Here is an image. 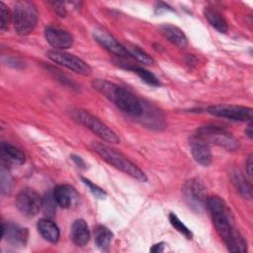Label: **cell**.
I'll return each instance as SVG.
<instances>
[{
	"instance_id": "1",
	"label": "cell",
	"mask_w": 253,
	"mask_h": 253,
	"mask_svg": "<svg viewBox=\"0 0 253 253\" xmlns=\"http://www.w3.org/2000/svg\"><path fill=\"white\" fill-rule=\"evenodd\" d=\"M92 86L106 98L112 101L123 112L133 117L142 115V103L135 95L126 89L103 79L94 80L92 82Z\"/></svg>"
},
{
	"instance_id": "2",
	"label": "cell",
	"mask_w": 253,
	"mask_h": 253,
	"mask_svg": "<svg viewBox=\"0 0 253 253\" xmlns=\"http://www.w3.org/2000/svg\"><path fill=\"white\" fill-rule=\"evenodd\" d=\"M92 149L104 161H106L108 164L112 165L113 167L119 169L120 171L124 172L125 174L140 182L147 181V177L144 174V172L118 150L100 142H93Z\"/></svg>"
},
{
	"instance_id": "3",
	"label": "cell",
	"mask_w": 253,
	"mask_h": 253,
	"mask_svg": "<svg viewBox=\"0 0 253 253\" xmlns=\"http://www.w3.org/2000/svg\"><path fill=\"white\" fill-rule=\"evenodd\" d=\"M207 208L210 211L217 233L222 240L225 241L235 229L233 225V217L229 209L227 208L225 202L217 196L208 197Z\"/></svg>"
},
{
	"instance_id": "4",
	"label": "cell",
	"mask_w": 253,
	"mask_h": 253,
	"mask_svg": "<svg viewBox=\"0 0 253 253\" xmlns=\"http://www.w3.org/2000/svg\"><path fill=\"white\" fill-rule=\"evenodd\" d=\"M12 22L16 33L20 36L31 34L38 23V10L30 1H19L12 12Z\"/></svg>"
},
{
	"instance_id": "5",
	"label": "cell",
	"mask_w": 253,
	"mask_h": 253,
	"mask_svg": "<svg viewBox=\"0 0 253 253\" xmlns=\"http://www.w3.org/2000/svg\"><path fill=\"white\" fill-rule=\"evenodd\" d=\"M73 118L79 124H81L85 127L90 129L94 134H96L102 140L109 143L120 142L119 135L106 124H104L102 121H100L98 118L91 115L90 113L83 110H78L74 112Z\"/></svg>"
},
{
	"instance_id": "6",
	"label": "cell",
	"mask_w": 253,
	"mask_h": 253,
	"mask_svg": "<svg viewBox=\"0 0 253 253\" xmlns=\"http://www.w3.org/2000/svg\"><path fill=\"white\" fill-rule=\"evenodd\" d=\"M197 135L209 144L213 143L226 150H236L239 147L238 139L227 129L218 126H201L197 131Z\"/></svg>"
},
{
	"instance_id": "7",
	"label": "cell",
	"mask_w": 253,
	"mask_h": 253,
	"mask_svg": "<svg viewBox=\"0 0 253 253\" xmlns=\"http://www.w3.org/2000/svg\"><path fill=\"white\" fill-rule=\"evenodd\" d=\"M183 197L188 207L196 212H201L207 208V192L202 182L197 179L187 181L182 189Z\"/></svg>"
},
{
	"instance_id": "8",
	"label": "cell",
	"mask_w": 253,
	"mask_h": 253,
	"mask_svg": "<svg viewBox=\"0 0 253 253\" xmlns=\"http://www.w3.org/2000/svg\"><path fill=\"white\" fill-rule=\"evenodd\" d=\"M46 55L53 62L62 65L78 74L87 76L92 72L90 65L87 64L83 59L64 50L51 49L46 52Z\"/></svg>"
},
{
	"instance_id": "9",
	"label": "cell",
	"mask_w": 253,
	"mask_h": 253,
	"mask_svg": "<svg viewBox=\"0 0 253 253\" xmlns=\"http://www.w3.org/2000/svg\"><path fill=\"white\" fill-rule=\"evenodd\" d=\"M16 208L25 216L33 217L42 208V198L33 189H23L16 197Z\"/></svg>"
},
{
	"instance_id": "10",
	"label": "cell",
	"mask_w": 253,
	"mask_h": 253,
	"mask_svg": "<svg viewBox=\"0 0 253 253\" xmlns=\"http://www.w3.org/2000/svg\"><path fill=\"white\" fill-rule=\"evenodd\" d=\"M208 113L214 117L239 122L251 121L252 119V109L238 105H212L208 108Z\"/></svg>"
},
{
	"instance_id": "11",
	"label": "cell",
	"mask_w": 253,
	"mask_h": 253,
	"mask_svg": "<svg viewBox=\"0 0 253 253\" xmlns=\"http://www.w3.org/2000/svg\"><path fill=\"white\" fill-rule=\"evenodd\" d=\"M44 38L46 42L57 50H64L71 47L73 44V37L68 32L53 26L45 28Z\"/></svg>"
},
{
	"instance_id": "12",
	"label": "cell",
	"mask_w": 253,
	"mask_h": 253,
	"mask_svg": "<svg viewBox=\"0 0 253 253\" xmlns=\"http://www.w3.org/2000/svg\"><path fill=\"white\" fill-rule=\"evenodd\" d=\"M93 35L96 42H99L108 51L114 53L117 56H122V57L130 56L128 50L108 32L104 30H95Z\"/></svg>"
},
{
	"instance_id": "13",
	"label": "cell",
	"mask_w": 253,
	"mask_h": 253,
	"mask_svg": "<svg viewBox=\"0 0 253 253\" xmlns=\"http://www.w3.org/2000/svg\"><path fill=\"white\" fill-rule=\"evenodd\" d=\"M190 148L194 159L203 166H209L211 163V152L208 142L199 135H193L190 138Z\"/></svg>"
},
{
	"instance_id": "14",
	"label": "cell",
	"mask_w": 253,
	"mask_h": 253,
	"mask_svg": "<svg viewBox=\"0 0 253 253\" xmlns=\"http://www.w3.org/2000/svg\"><path fill=\"white\" fill-rule=\"evenodd\" d=\"M29 231L27 228L14 223L2 222V238L17 246H24L27 243Z\"/></svg>"
},
{
	"instance_id": "15",
	"label": "cell",
	"mask_w": 253,
	"mask_h": 253,
	"mask_svg": "<svg viewBox=\"0 0 253 253\" xmlns=\"http://www.w3.org/2000/svg\"><path fill=\"white\" fill-rule=\"evenodd\" d=\"M52 194L57 206L62 209L71 208L79 200L78 193L70 185H58L53 189Z\"/></svg>"
},
{
	"instance_id": "16",
	"label": "cell",
	"mask_w": 253,
	"mask_h": 253,
	"mask_svg": "<svg viewBox=\"0 0 253 253\" xmlns=\"http://www.w3.org/2000/svg\"><path fill=\"white\" fill-rule=\"evenodd\" d=\"M160 31L163 36L173 44L180 48H184L188 44V40L184 32L176 26L170 24H164L160 26Z\"/></svg>"
},
{
	"instance_id": "17",
	"label": "cell",
	"mask_w": 253,
	"mask_h": 253,
	"mask_svg": "<svg viewBox=\"0 0 253 253\" xmlns=\"http://www.w3.org/2000/svg\"><path fill=\"white\" fill-rule=\"evenodd\" d=\"M71 238L76 246L84 247L90 239V230L84 219H76L71 227Z\"/></svg>"
},
{
	"instance_id": "18",
	"label": "cell",
	"mask_w": 253,
	"mask_h": 253,
	"mask_svg": "<svg viewBox=\"0 0 253 253\" xmlns=\"http://www.w3.org/2000/svg\"><path fill=\"white\" fill-rule=\"evenodd\" d=\"M38 230L43 239L50 243H56L59 239V228L58 226L47 218H42L37 224Z\"/></svg>"
},
{
	"instance_id": "19",
	"label": "cell",
	"mask_w": 253,
	"mask_h": 253,
	"mask_svg": "<svg viewBox=\"0 0 253 253\" xmlns=\"http://www.w3.org/2000/svg\"><path fill=\"white\" fill-rule=\"evenodd\" d=\"M1 158L6 164H23L26 160L25 154L19 148L7 142L1 143Z\"/></svg>"
},
{
	"instance_id": "20",
	"label": "cell",
	"mask_w": 253,
	"mask_h": 253,
	"mask_svg": "<svg viewBox=\"0 0 253 253\" xmlns=\"http://www.w3.org/2000/svg\"><path fill=\"white\" fill-rule=\"evenodd\" d=\"M204 14L208 22L219 33H226L228 30L227 23L224 17L219 11L212 7H207L204 10Z\"/></svg>"
},
{
	"instance_id": "21",
	"label": "cell",
	"mask_w": 253,
	"mask_h": 253,
	"mask_svg": "<svg viewBox=\"0 0 253 253\" xmlns=\"http://www.w3.org/2000/svg\"><path fill=\"white\" fill-rule=\"evenodd\" d=\"M113 232L103 225H98L94 229V240L98 248L101 250H107L113 240Z\"/></svg>"
},
{
	"instance_id": "22",
	"label": "cell",
	"mask_w": 253,
	"mask_h": 253,
	"mask_svg": "<svg viewBox=\"0 0 253 253\" xmlns=\"http://www.w3.org/2000/svg\"><path fill=\"white\" fill-rule=\"evenodd\" d=\"M228 251L230 252H246L247 242L243 235L235 228L228 238L224 241Z\"/></svg>"
},
{
	"instance_id": "23",
	"label": "cell",
	"mask_w": 253,
	"mask_h": 253,
	"mask_svg": "<svg viewBox=\"0 0 253 253\" xmlns=\"http://www.w3.org/2000/svg\"><path fill=\"white\" fill-rule=\"evenodd\" d=\"M233 184L235 185L237 191L246 199H251L252 198V188L250 183L246 180L244 176H242L241 173L235 172L233 173L232 177Z\"/></svg>"
},
{
	"instance_id": "24",
	"label": "cell",
	"mask_w": 253,
	"mask_h": 253,
	"mask_svg": "<svg viewBox=\"0 0 253 253\" xmlns=\"http://www.w3.org/2000/svg\"><path fill=\"white\" fill-rule=\"evenodd\" d=\"M127 69L135 72L145 83L151 85V86H159V80L158 78L153 74L151 73L150 71L142 68V67H139V66H127L126 67Z\"/></svg>"
},
{
	"instance_id": "25",
	"label": "cell",
	"mask_w": 253,
	"mask_h": 253,
	"mask_svg": "<svg viewBox=\"0 0 253 253\" xmlns=\"http://www.w3.org/2000/svg\"><path fill=\"white\" fill-rule=\"evenodd\" d=\"M127 50H128L130 56H133L135 59H137L141 63H144L147 65L155 63L154 59L148 53H146L143 49L139 48L138 46H132Z\"/></svg>"
},
{
	"instance_id": "26",
	"label": "cell",
	"mask_w": 253,
	"mask_h": 253,
	"mask_svg": "<svg viewBox=\"0 0 253 253\" xmlns=\"http://www.w3.org/2000/svg\"><path fill=\"white\" fill-rule=\"evenodd\" d=\"M169 220H170V223L173 225V227L179 231L181 234H183L186 238L188 239H191L193 234L191 232V230L179 219V217L175 214V213H170L169 214Z\"/></svg>"
},
{
	"instance_id": "27",
	"label": "cell",
	"mask_w": 253,
	"mask_h": 253,
	"mask_svg": "<svg viewBox=\"0 0 253 253\" xmlns=\"http://www.w3.org/2000/svg\"><path fill=\"white\" fill-rule=\"evenodd\" d=\"M56 205L53 194H46L44 198H42V209L47 216H52L55 213Z\"/></svg>"
},
{
	"instance_id": "28",
	"label": "cell",
	"mask_w": 253,
	"mask_h": 253,
	"mask_svg": "<svg viewBox=\"0 0 253 253\" xmlns=\"http://www.w3.org/2000/svg\"><path fill=\"white\" fill-rule=\"evenodd\" d=\"M11 21L12 13L9 11L7 6L3 2H0V29L2 31H5L8 28Z\"/></svg>"
},
{
	"instance_id": "29",
	"label": "cell",
	"mask_w": 253,
	"mask_h": 253,
	"mask_svg": "<svg viewBox=\"0 0 253 253\" xmlns=\"http://www.w3.org/2000/svg\"><path fill=\"white\" fill-rule=\"evenodd\" d=\"M1 191L3 194H9L11 191V177L8 170L1 167Z\"/></svg>"
},
{
	"instance_id": "30",
	"label": "cell",
	"mask_w": 253,
	"mask_h": 253,
	"mask_svg": "<svg viewBox=\"0 0 253 253\" xmlns=\"http://www.w3.org/2000/svg\"><path fill=\"white\" fill-rule=\"evenodd\" d=\"M82 181H83V183L89 188V190L91 191V193L95 196V197H97L98 199H104L105 197H106V192L102 189V188H100L99 186H97L96 184H94V183H92L90 180H88V179H86V178H83L82 177Z\"/></svg>"
},
{
	"instance_id": "31",
	"label": "cell",
	"mask_w": 253,
	"mask_h": 253,
	"mask_svg": "<svg viewBox=\"0 0 253 253\" xmlns=\"http://www.w3.org/2000/svg\"><path fill=\"white\" fill-rule=\"evenodd\" d=\"M53 10L55 11V13L60 16V17H64L66 14V9L64 7V4L62 2H52L51 3Z\"/></svg>"
},
{
	"instance_id": "32",
	"label": "cell",
	"mask_w": 253,
	"mask_h": 253,
	"mask_svg": "<svg viewBox=\"0 0 253 253\" xmlns=\"http://www.w3.org/2000/svg\"><path fill=\"white\" fill-rule=\"evenodd\" d=\"M245 165H246V173H247V176L249 177V179H251V178H252V155H251V154L248 156Z\"/></svg>"
},
{
	"instance_id": "33",
	"label": "cell",
	"mask_w": 253,
	"mask_h": 253,
	"mask_svg": "<svg viewBox=\"0 0 253 253\" xmlns=\"http://www.w3.org/2000/svg\"><path fill=\"white\" fill-rule=\"evenodd\" d=\"M150 251L153 252V253H160V252H163V251H164V243H163V242H160V243L154 244V245L151 247Z\"/></svg>"
},
{
	"instance_id": "34",
	"label": "cell",
	"mask_w": 253,
	"mask_h": 253,
	"mask_svg": "<svg viewBox=\"0 0 253 253\" xmlns=\"http://www.w3.org/2000/svg\"><path fill=\"white\" fill-rule=\"evenodd\" d=\"M245 134H247V136H248L249 138H252L253 132H252V125H251V123L247 126V127H246V129H245Z\"/></svg>"
},
{
	"instance_id": "35",
	"label": "cell",
	"mask_w": 253,
	"mask_h": 253,
	"mask_svg": "<svg viewBox=\"0 0 253 253\" xmlns=\"http://www.w3.org/2000/svg\"><path fill=\"white\" fill-rule=\"evenodd\" d=\"M72 159H73L74 161H76V162H77V164H78L79 166H83V165H84V162L82 161V159H81L80 157L75 156V155H72Z\"/></svg>"
}]
</instances>
